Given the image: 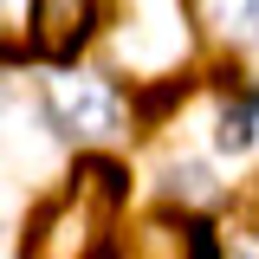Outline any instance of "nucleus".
Here are the masks:
<instances>
[{"label": "nucleus", "instance_id": "3", "mask_svg": "<svg viewBox=\"0 0 259 259\" xmlns=\"http://www.w3.org/2000/svg\"><path fill=\"white\" fill-rule=\"evenodd\" d=\"M52 110H59V123L71 136H110V130L123 123V104H117V91L104 78H59Z\"/></svg>", "mask_w": 259, "mask_h": 259}, {"label": "nucleus", "instance_id": "1", "mask_svg": "<svg viewBox=\"0 0 259 259\" xmlns=\"http://www.w3.org/2000/svg\"><path fill=\"white\" fill-rule=\"evenodd\" d=\"M117 201H123V168L117 162H84L78 188L59 194L52 207H39V221L26 233V259H97Z\"/></svg>", "mask_w": 259, "mask_h": 259}, {"label": "nucleus", "instance_id": "6", "mask_svg": "<svg viewBox=\"0 0 259 259\" xmlns=\"http://www.w3.org/2000/svg\"><path fill=\"white\" fill-rule=\"evenodd\" d=\"M253 143V117L246 110H227V123H221V149H246Z\"/></svg>", "mask_w": 259, "mask_h": 259}, {"label": "nucleus", "instance_id": "9", "mask_svg": "<svg viewBox=\"0 0 259 259\" xmlns=\"http://www.w3.org/2000/svg\"><path fill=\"white\" fill-rule=\"evenodd\" d=\"M240 259H259V246H253V253H240Z\"/></svg>", "mask_w": 259, "mask_h": 259}, {"label": "nucleus", "instance_id": "10", "mask_svg": "<svg viewBox=\"0 0 259 259\" xmlns=\"http://www.w3.org/2000/svg\"><path fill=\"white\" fill-rule=\"evenodd\" d=\"M253 20H259V0H253Z\"/></svg>", "mask_w": 259, "mask_h": 259}, {"label": "nucleus", "instance_id": "8", "mask_svg": "<svg viewBox=\"0 0 259 259\" xmlns=\"http://www.w3.org/2000/svg\"><path fill=\"white\" fill-rule=\"evenodd\" d=\"M246 221H253V233H259V182H253V194H246Z\"/></svg>", "mask_w": 259, "mask_h": 259}, {"label": "nucleus", "instance_id": "5", "mask_svg": "<svg viewBox=\"0 0 259 259\" xmlns=\"http://www.w3.org/2000/svg\"><path fill=\"white\" fill-rule=\"evenodd\" d=\"M130 259H221L214 253V233L201 221H149L143 233H136V253Z\"/></svg>", "mask_w": 259, "mask_h": 259}, {"label": "nucleus", "instance_id": "2", "mask_svg": "<svg viewBox=\"0 0 259 259\" xmlns=\"http://www.w3.org/2000/svg\"><path fill=\"white\" fill-rule=\"evenodd\" d=\"M194 32H188V7L182 0H123L117 20V65H130L136 78H168L188 59Z\"/></svg>", "mask_w": 259, "mask_h": 259}, {"label": "nucleus", "instance_id": "4", "mask_svg": "<svg viewBox=\"0 0 259 259\" xmlns=\"http://www.w3.org/2000/svg\"><path fill=\"white\" fill-rule=\"evenodd\" d=\"M91 39V0H32V52L39 59H78Z\"/></svg>", "mask_w": 259, "mask_h": 259}, {"label": "nucleus", "instance_id": "7", "mask_svg": "<svg viewBox=\"0 0 259 259\" xmlns=\"http://www.w3.org/2000/svg\"><path fill=\"white\" fill-rule=\"evenodd\" d=\"M168 194H188V201H207V175H201V168H175V175H168Z\"/></svg>", "mask_w": 259, "mask_h": 259}]
</instances>
